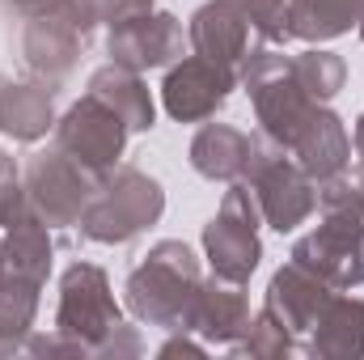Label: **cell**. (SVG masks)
I'll return each instance as SVG.
<instances>
[{
	"label": "cell",
	"mask_w": 364,
	"mask_h": 360,
	"mask_svg": "<svg viewBox=\"0 0 364 360\" xmlns=\"http://www.w3.org/2000/svg\"><path fill=\"white\" fill-rule=\"evenodd\" d=\"M288 259L339 292L364 288V174L318 182V225L292 242Z\"/></svg>",
	"instance_id": "1"
},
{
	"label": "cell",
	"mask_w": 364,
	"mask_h": 360,
	"mask_svg": "<svg viewBox=\"0 0 364 360\" xmlns=\"http://www.w3.org/2000/svg\"><path fill=\"white\" fill-rule=\"evenodd\" d=\"M199 284H203V271H199L195 250L186 242L166 238V242L149 246V255L127 271L123 301H127V309H132L136 322L182 331L186 309H191Z\"/></svg>",
	"instance_id": "2"
},
{
	"label": "cell",
	"mask_w": 364,
	"mask_h": 360,
	"mask_svg": "<svg viewBox=\"0 0 364 360\" xmlns=\"http://www.w3.org/2000/svg\"><path fill=\"white\" fill-rule=\"evenodd\" d=\"M161 212H166L161 182L136 166H114L97 182V195L81 216V233L97 246H127L144 229H153Z\"/></svg>",
	"instance_id": "3"
},
{
	"label": "cell",
	"mask_w": 364,
	"mask_h": 360,
	"mask_svg": "<svg viewBox=\"0 0 364 360\" xmlns=\"http://www.w3.org/2000/svg\"><path fill=\"white\" fill-rule=\"evenodd\" d=\"M237 81H242V90L250 93V102H255V119L263 127V140L279 144L284 153L292 149V140L301 136L309 115L322 106L296 81L292 55H279L272 47H255L237 64Z\"/></svg>",
	"instance_id": "4"
},
{
	"label": "cell",
	"mask_w": 364,
	"mask_h": 360,
	"mask_svg": "<svg viewBox=\"0 0 364 360\" xmlns=\"http://www.w3.org/2000/svg\"><path fill=\"white\" fill-rule=\"evenodd\" d=\"M186 30L174 13L157 9V0H114L106 21V55L132 73L170 68L186 55Z\"/></svg>",
	"instance_id": "5"
},
{
	"label": "cell",
	"mask_w": 364,
	"mask_h": 360,
	"mask_svg": "<svg viewBox=\"0 0 364 360\" xmlns=\"http://www.w3.org/2000/svg\"><path fill=\"white\" fill-rule=\"evenodd\" d=\"M123 327V309L110 292V275L97 263H73L60 275L55 335L73 348V356H93L110 331Z\"/></svg>",
	"instance_id": "6"
},
{
	"label": "cell",
	"mask_w": 364,
	"mask_h": 360,
	"mask_svg": "<svg viewBox=\"0 0 364 360\" xmlns=\"http://www.w3.org/2000/svg\"><path fill=\"white\" fill-rule=\"evenodd\" d=\"M242 182L250 186L263 225H272L275 233H292L318 212V182L296 166L292 153L263 136H255V162Z\"/></svg>",
	"instance_id": "7"
},
{
	"label": "cell",
	"mask_w": 364,
	"mask_h": 360,
	"mask_svg": "<svg viewBox=\"0 0 364 360\" xmlns=\"http://www.w3.org/2000/svg\"><path fill=\"white\" fill-rule=\"evenodd\" d=\"M259 225H263V216H259L250 186L233 182L220 199V212L203 225V259H208L212 275L250 284V275L259 271V259H263Z\"/></svg>",
	"instance_id": "8"
},
{
	"label": "cell",
	"mask_w": 364,
	"mask_h": 360,
	"mask_svg": "<svg viewBox=\"0 0 364 360\" xmlns=\"http://www.w3.org/2000/svg\"><path fill=\"white\" fill-rule=\"evenodd\" d=\"M21 182H26V208L47 229H73V225H81L102 179L90 174L85 166H77L68 153L51 149V153H34L26 162Z\"/></svg>",
	"instance_id": "9"
},
{
	"label": "cell",
	"mask_w": 364,
	"mask_h": 360,
	"mask_svg": "<svg viewBox=\"0 0 364 360\" xmlns=\"http://www.w3.org/2000/svg\"><path fill=\"white\" fill-rule=\"evenodd\" d=\"M51 136H55V149L60 153H68L77 166H85L90 174H110L114 166H119V157H123V149H127V123L106 106V102H97L93 93H85L81 102H73L60 119H55V127H51Z\"/></svg>",
	"instance_id": "10"
},
{
	"label": "cell",
	"mask_w": 364,
	"mask_h": 360,
	"mask_svg": "<svg viewBox=\"0 0 364 360\" xmlns=\"http://www.w3.org/2000/svg\"><path fill=\"white\" fill-rule=\"evenodd\" d=\"M233 90H237V68L216 64L208 55H182L161 81V106L178 123H203L216 119V110H225Z\"/></svg>",
	"instance_id": "11"
},
{
	"label": "cell",
	"mask_w": 364,
	"mask_h": 360,
	"mask_svg": "<svg viewBox=\"0 0 364 360\" xmlns=\"http://www.w3.org/2000/svg\"><path fill=\"white\" fill-rule=\"evenodd\" d=\"M21 21H26V26H21V64L30 68V77L60 85V81L81 64L85 34H81L60 9L34 13V17H21Z\"/></svg>",
	"instance_id": "12"
},
{
	"label": "cell",
	"mask_w": 364,
	"mask_h": 360,
	"mask_svg": "<svg viewBox=\"0 0 364 360\" xmlns=\"http://www.w3.org/2000/svg\"><path fill=\"white\" fill-rule=\"evenodd\" d=\"M250 327V297L246 284L225 280V275H208L186 309L182 331L199 335L208 348H233Z\"/></svg>",
	"instance_id": "13"
},
{
	"label": "cell",
	"mask_w": 364,
	"mask_h": 360,
	"mask_svg": "<svg viewBox=\"0 0 364 360\" xmlns=\"http://www.w3.org/2000/svg\"><path fill=\"white\" fill-rule=\"evenodd\" d=\"M186 43H191L195 55H208V60L229 64V68H237L259 47V38H255V30H250V21H246L237 0H208V4H199L191 13V21H186Z\"/></svg>",
	"instance_id": "14"
},
{
	"label": "cell",
	"mask_w": 364,
	"mask_h": 360,
	"mask_svg": "<svg viewBox=\"0 0 364 360\" xmlns=\"http://www.w3.org/2000/svg\"><path fill=\"white\" fill-rule=\"evenodd\" d=\"M51 259H55V246H51V229L26 208L0 238V280L4 284H17V288H34L43 292L47 275H51Z\"/></svg>",
	"instance_id": "15"
},
{
	"label": "cell",
	"mask_w": 364,
	"mask_h": 360,
	"mask_svg": "<svg viewBox=\"0 0 364 360\" xmlns=\"http://www.w3.org/2000/svg\"><path fill=\"white\" fill-rule=\"evenodd\" d=\"M331 284L326 280H318L314 271H305L301 263H284V268L272 275V284H267V297H263V309L275 314L296 339H305L309 331H314V322H318V314L326 309V301H331Z\"/></svg>",
	"instance_id": "16"
},
{
	"label": "cell",
	"mask_w": 364,
	"mask_h": 360,
	"mask_svg": "<svg viewBox=\"0 0 364 360\" xmlns=\"http://www.w3.org/2000/svg\"><path fill=\"white\" fill-rule=\"evenodd\" d=\"M288 153L296 157V166L314 182H326V179H335V174L348 170V162H352V136H348L343 119L322 102L309 115V123L301 127V136L292 140Z\"/></svg>",
	"instance_id": "17"
},
{
	"label": "cell",
	"mask_w": 364,
	"mask_h": 360,
	"mask_svg": "<svg viewBox=\"0 0 364 360\" xmlns=\"http://www.w3.org/2000/svg\"><path fill=\"white\" fill-rule=\"evenodd\" d=\"M195 174L208 182H242L255 162V136L233 123H203L186 149Z\"/></svg>",
	"instance_id": "18"
},
{
	"label": "cell",
	"mask_w": 364,
	"mask_h": 360,
	"mask_svg": "<svg viewBox=\"0 0 364 360\" xmlns=\"http://www.w3.org/2000/svg\"><path fill=\"white\" fill-rule=\"evenodd\" d=\"M301 348L318 360H360L364 356V297H348V292L335 288Z\"/></svg>",
	"instance_id": "19"
},
{
	"label": "cell",
	"mask_w": 364,
	"mask_h": 360,
	"mask_svg": "<svg viewBox=\"0 0 364 360\" xmlns=\"http://www.w3.org/2000/svg\"><path fill=\"white\" fill-rule=\"evenodd\" d=\"M55 127V85L51 81H9L0 93V132L17 144H34Z\"/></svg>",
	"instance_id": "20"
},
{
	"label": "cell",
	"mask_w": 364,
	"mask_h": 360,
	"mask_svg": "<svg viewBox=\"0 0 364 360\" xmlns=\"http://www.w3.org/2000/svg\"><path fill=\"white\" fill-rule=\"evenodd\" d=\"M85 93H93L97 102H106L127 123V132H153V123H157V106H153L149 85L140 81V73H132L123 64H102L90 77V90Z\"/></svg>",
	"instance_id": "21"
},
{
	"label": "cell",
	"mask_w": 364,
	"mask_h": 360,
	"mask_svg": "<svg viewBox=\"0 0 364 360\" xmlns=\"http://www.w3.org/2000/svg\"><path fill=\"white\" fill-rule=\"evenodd\" d=\"M364 0H288V30L301 43H331L360 26Z\"/></svg>",
	"instance_id": "22"
},
{
	"label": "cell",
	"mask_w": 364,
	"mask_h": 360,
	"mask_svg": "<svg viewBox=\"0 0 364 360\" xmlns=\"http://www.w3.org/2000/svg\"><path fill=\"white\" fill-rule=\"evenodd\" d=\"M34 318H38V292L0 280V356L26 352V339L34 335Z\"/></svg>",
	"instance_id": "23"
},
{
	"label": "cell",
	"mask_w": 364,
	"mask_h": 360,
	"mask_svg": "<svg viewBox=\"0 0 364 360\" xmlns=\"http://www.w3.org/2000/svg\"><path fill=\"white\" fill-rule=\"evenodd\" d=\"M292 73H296V81L305 85V93H309L314 102H331L335 93L348 85V64H343V55L322 51V47H305L301 55H292Z\"/></svg>",
	"instance_id": "24"
},
{
	"label": "cell",
	"mask_w": 364,
	"mask_h": 360,
	"mask_svg": "<svg viewBox=\"0 0 364 360\" xmlns=\"http://www.w3.org/2000/svg\"><path fill=\"white\" fill-rule=\"evenodd\" d=\"M296 348H301V339H296L275 314L259 309V314L250 318L246 335H242L229 352H233V356H250V360H284V356H292Z\"/></svg>",
	"instance_id": "25"
},
{
	"label": "cell",
	"mask_w": 364,
	"mask_h": 360,
	"mask_svg": "<svg viewBox=\"0 0 364 360\" xmlns=\"http://www.w3.org/2000/svg\"><path fill=\"white\" fill-rule=\"evenodd\" d=\"M237 4H242L259 47H275V43L292 38V30H288V0H237Z\"/></svg>",
	"instance_id": "26"
},
{
	"label": "cell",
	"mask_w": 364,
	"mask_h": 360,
	"mask_svg": "<svg viewBox=\"0 0 364 360\" xmlns=\"http://www.w3.org/2000/svg\"><path fill=\"white\" fill-rule=\"evenodd\" d=\"M21 212H26V182L17 162L0 149V229H9Z\"/></svg>",
	"instance_id": "27"
},
{
	"label": "cell",
	"mask_w": 364,
	"mask_h": 360,
	"mask_svg": "<svg viewBox=\"0 0 364 360\" xmlns=\"http://www.w3.org/2000/svg\"><path fill=\"white\" fill-rule=\"evenodd\" d=\"M55 9H60V13H64V17H68V21H73V26L90 38L97 26H106V21H110L114 0H60Z\"/></svg>",
	"instance_id": "28"
},
{
	"label": "cell",
	"mask_w": 364,
	"mask_h": 360,
	"mask_svg": "<svg viewBox=\"0 0 364 360\" xmlns=\"http://www.w3.org/2000/svg\"><path fill=\"white\" fill-rule=\"evenodd\" d=\"M140 352H144V344H140L136 327H127V322H123L119 331H110V335L102 339V348H97L93 356H114V360H119V356H140Z\"/></svg>",
	"instance_id": "29"
},
{
	"label": "cell",
	"mask_w": 364,
	"mask_h": 360,
	"mask_svg": "<svg viewBox=\"0 0 364 360\" xmlns=\"http://www.w3.org/2000/svg\"><path fill=\"white\" fill-rule=\"evenodd\" d=\"M203 352H208V344L191 331H174V339H166L157 348V356H203Z\"/></svg>",
	"instance_id": "30"
},
{
	"label": "cell",
	"mask_w": 364,
	"mask_h": 360,
	"mask_svg": "<svg viewBox=\"0 0 364 360\" xmlns=\"http://www.w3.org/2000/svg\"><path fill=\"white\" fill-rule=\"evenodd\" d=\"M13 13H21V17H34V13H47V9H55L60 0H4Z\"/></svg>",
	"instance_id": "31"
},
{
	"label": "cell",
	"mask_w": 364,
	"mask_h": 360,
	"mask_svg": "<svg viewBox=\"0 0 364 360\" xmlns=\"http://www.w3.org/2000/svg\"><path fill=\"white\" fill-rule=\"evenodd\" d=\"M352 140H356V157H360V166H364V115L356 119V132H352Z\"/></svg>",
	"instance_id": "32"
},
{
	"label": "cell",
	"mask_w": 364,
	"mask_h": 360,
	"mask_svg": "<svg viewBox=\"0 0 364 360\" xmlns=\"http://www.w3.org/2000/svg\"><path fill=\"white\" fill-rule=\"evenodd\" d=\"M4 85H9V77H4V73H0V93H4Z\"/></svg>",
	"instance_id": "33"
},
{
	"label": "cell",
	"mask_w": 364,
	"mask_h": 360,
	"mask_svg": "<svg viewBox=\"0 0 364 360\" xmlns=\"http://www.w3.org/2000/svg\"><path fill=\"white\" fill-rule=\"evenodd\" d=\"M356 30H360V43H364V17H360V26H356Z\"/></svg>",
	"instance_id": "34"
}]
</instances>
